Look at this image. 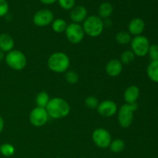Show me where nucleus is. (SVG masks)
<instances>
[{"label":"nucleus","mask_w":158,"mask_h":158,"mask_svg":"<svg viewBox=\"0 0 158 158\" xmlns=\"http://www.w3.org/2000/svg\"><path fill=\"white\" fill-rule=\"evenodd\" d=\"M46 110L49 117L52 119H62L67 117L70 111V106L64 99L55 97L49 100Z\"/></svg>","instance_id":"f257e3e1"},{"label":"nucleus","mask_w":158,"mask_h":158,"mask_svg":"<svg viewBox=\"0 0 158 158\" xmlns=\"http://www.w3.org/2000/svg\"><path fill=\"white\" fill-rule=\"evenodd\" d=\"M70 65L69 56L63 52H56L50 55L47 60L49 69L56 73L66 72Z\"/></svg>","instance_id":"f03ea898"},{"label":"nucleus","mask_w":158,"mask_h":158,"mask_svg":"<svg viewBox=\"0 0 158 158\" xmlns=\"http://www.w3.org/2000/svg\"><path fill=\"white\" fill-rule=\"evenodd\" d=\"M85 34L92 38L100 36L104 29V23L98 15H93L88 16L83 24Z\"/></svg>","instance_id":"7ed1b4c3"},{"label":"nucleus","mask_w":158,"mask_h":158,"mask_svg":"<svg viewBox=\"0 0 158 158\" xmlns=\"http://www.w3.org/2000/svg\"><path fill=\"white\" fill-rule=\"evenodd\" d=\"M138 109L137 103H125L122 105L118 110V122L122 128H128L133 123L134 114Z\"/></svg>","instance_id":"20e7f679"},{"label":"nucleus","mask_w":158,"mask_h":158,"mask_svg":"<svg viewBox=\"0 0 158 158\" xmlns=\"http://www.w3.org/2000/svg\"><path fill=\"white\" fill-rule=\"evenodd\" d=\"M5 60L9 68L14 70H23L27 64V60L23 52L12 49L5 56Z\"/></svg>","instance_id":"39448f33"},{"label":"nucleus","mask_w":158,"mask_h":158,"mask_svg":"<svg viewBox=\"0 0 158 158\" xmlns=\"http://www.w3.org/2000/svg\"><path fill=\"white\" fill-rule=\"evenodd\" d=\"M131 51L136 56L144 57L148 55V50L151 46L150 41L143 35L134 36L131 42Z\"/></svg>","instance_id":"423d86ee"},{"label":"nucleus","mask_w":158,"mask_h":158,"mask_svg":"<svg viewBox=\"0 0 158 158\" xmlns=\"http://www.w3.org/2000/svg\"><path fill=\"white\" fill-rule=\"evenodd\" d=\"M65 34L68 41L73 44H78L81 43L85 35L83 26L78 23H74L67 25Z\"/></svg>","instance_id":"0eeeda50"},{"label":"nucleus","mask_w":158,"mask_h":158,"mask_svg":"<svg viewBox=\"0 0 158 158\" xmlns=\"http://www.w3.org/2000/svg\"><path fill=\"white\" fill-rule=\"evenodd\" d=\"M92 139L94 143L96 146L98 148L105 149V148H109L112 138L111 135L108 131L103 128H97L93 132Z\"/></svg>","instance_id":"6e6552de"},{"label":"nucleus","mask_w":158,"mask_h":158,"mask_svg":"<svg viewBox=\"0 0 158 158\" xmlns=\"http://www.w3.org/2000/svg\"><path fill=\"white\" fill-rule=\"evenodd\" d=\"M54 20V14L51 10L47 9H40L34 14L32 22L39 27H45L52 24Z\"/></svg>","instance_id":"1a4fd4ad"},{"label":"nucleus","mask_w":158,"mask_h":158,"mask_svg":"<svg viewBox=\"0 0 158 158\" xmlns=\"http://www.w3.org/2000/svg\"><path fill=\"white\" fill-rule=\"evenodd\" d=\"M49 115L46 110V108L43 107H35L32 109L29 114V121L36 127H43L47 123Z\"/></svg>","instance_id":"9d476101"},{"label":"nucleus","mask_w":158,"mask_h":158,"mask_svg":"<svg viewBox=\"0 0 158 158\" xmlns=\"http://www.w3.org/2000/svg\"><path fill=\"white\" fill-rule=\"evenodd\" d=\"M97 112L100 116L104 117H111L117 112V106L115 102L112 100H104L99 103Z\"/></svg>","instance_id":"9b49d317"},{"label":"nucleus","mask_w":158,"mask_h":158,"mask_svg":"<svg viewBox=\"0 0 158 158\" xmlns=\"http://www.w3.org/2000/svg\"><path fill=\"white\" fill-rule=\"evenodd\" d=\"M70 16L71 20L74 23H83L86 18L88 17V12L86 7L83 6H75L73 9H71Z\"/></svg>","instance_id":"f8f14e48"},{"label":"nucleus","mask_w":158,"mask_h":158,"mask_svg":"<svg viewBox=\"0 0 158 158\" xmlns=\"http://www.w3.org/2000/svg\"><path fill=\"white\" fill-rule=\"evenodd\" d=\"M145 29V23L142 19L134 18L128 24V32L131 35H141Z\"/></svg>","instance_id":"ddd939ff"},{"label":"nucleus","mask_w":158,"mask_h":158,"mask_svg":"<svg viewBox=\"0 0 158 158\" xmlns=\"http://www.w3.org/2000/svg\"><path fill=\"white\" fill-rule=\"evenodd\" d=\"M106 74L111 77H118L123 71V64L119 60H111L105 66Z\"/></svg>","instance_id":"4468645a"},{"label":"nucleus","mask_w":158,"mask_h":158,"mask_svg":"<svg viewBox=\"0 0 158 158\" xmlns=\"http://www.w3.org/2000/svg\"><path fill=\"white\" fill-rule=\"evenodd\" d=\"M139 97H140V89L135 85H131L128 86L123 94L125 102L128 104L137 103Z\"/></svg>","instance_id":"2eb2a0df"},{"label":"nucleus","mask_w":158,"mask_h":158,"mask_svg":"<svg viewBox=\"0 0 158 158\" xmlns=\"http://www.w3.org/2000/svg\"><path fill=\"white\" fill-rule=\"evenodd\" d=\"M15 43L10 35L2 33L0 35V49L4 52H9L13 49Z\"/></svg>","instance_id":"dca6fc26"},{"label":"nucleus","mask_w":158,"mask_h":158,"mask_svg":"<svg viewBox=\"0 0 158 158\" xmlns=\"http://www.w3.org/2000/svg\"><path fill=\"white\" fill-rule=\"evenodd\" d=\"M147 75L154 83H158V60L151 61L147 67Z\"/></svg>","instance_id":"f3484780"},{"label":"nucleus","mask_w":158,"mask_h":158,"mask_svg":"<svg viewBox=\"0 0 158 158\" xmlns=\"http://www.w3.org/2000/svg\"><path fill=\"white\" fill-rule=\"evenodd\" d=\"M114 8L110 2H103L98 9V16L102 19H106L113 13Z\"/></svg>","instance_id":"a211bd4d"},{"label":"nucleus","mask_w":158,"mask_h":158,"mask_svg":"<svg viewBox=\"0 0 158 158\" xmlns=\"http://www.w3.org/2000/svg\"><path fill=\"white\" fill-rule=\"evenodd\" d=\"M66 27H67V23L63 19H54L52 23V30L56 33L65 32Z\"/></svg>","instance_id":"6ab92c4d"},{"label":"nucleus","mask_w":158,"mask_h":158,"mask_svg":"<svg viewBox=\"0 0 158 158\" xmlns=\"http://www.w3.org/2000/svg\"><path fill=\"white\" fill-rule=\"evenodd\" d=\"M109 148L113 153H120L125 149V142L122 139H114L111 141Z\"/></svg>","instance_id":"aec40b11"},{"label":"nucleus","mask_w":158,"mask_h":158,"mask_svg":"<svg viewBox=\"0 0 158 158\" xmlns=\"http://www.w3.org/2000/svg\"><path fill=\"white\" fill-rule=\"evenodd\" d=\"M115 40L120 45H127L130 43L132 40L131 35L128 32L126 31H120L116 34Z\"/></svg>","instance_id":"412c9836"},{"label":"nucleus","mask_w":158,"mask_h":158,"mask_svg":"<svg viewBox=\"0 0 158 158\" xmlns=\"http://www.w3.org/2000/svg\"><path fill=\"white\" fill-rule=\"evenodd\" d=\"M49 100L50 99H49V94L45 92V91H42V92L39 93L37 94L36 97H35V103H36L37 106H39V107L46 108Z\"/></svg>","instance_id":"4be33fe9"},{"label":"nucleus","mask_w":158,"mask_h":158,"mask_svg":"<svg viewBox=\"0 0 158 158\" xmlns=\"http://www.w3.org/2000/svg\"><path fill=\"white\" fill-rule=\"evenodd\" d=\"M15 148L12 144L9 143H5L0 146V153L2 154V155H3L4 157H12L14 154H15Z\"/></svg>","instance_id":"5701e85b"},{"label":"nucleus","mask_w":158,"mask_h":158,"mask_svg":"<svg viewBox=\"0 0 158 158\" xmlns=\"http://www.w3.org/2000/svg\"><path fill=\"white\" fill-rule=\"evenodd\" d=\"M136 56L134 55V52L131 50H126L123 52H122V54L120 55V61L121 62L122 64H131L135 60Z\"/></svg>","instance_id":"b1692460"},{"label":"nucleus","mask_w":158,"mask_h":158,"mask_svg":"<svg viewBox=\"0 0 158 158\" xmlns=\"http://www.w3.org/2000/svg\"><path fill=\"white\" fill-rule=\"evenodd\" d=\"M65 79L70 84H75L79 81V76L77 72L70 70L65 73Z\"/></svg>","instance_id":"393cba45"},{"label":"nucleus","mask_w":158,"mask_h":158,"mask_svg":"<svg viewBox=\"0 0 158 158\" xmlns=\"http://www.w3.org/2000/svg\"><path fill=\"white\" fill-rule=\"evenodd\" d=\"M99 101L97 98L94 96H89L85 99V105L89 109H96L99 105Z\"/></svg>","instance_id":"a878e982"},{"label":"nucleus","mask_w":158,"mask_h":158,"mask_svg":"<svg viewBox=\"0 0 158 158\" xmlns=\"http://www.w3.org/2000/svg\"><path fill=\"white\" fill-rule=\"evenodd\" d=\"M59 5L64 10H71L75 7L76 0H58Z\"/></svg>","instance_id":"bb28decb"},{"label":"nucleus","mask_w":158,"mask_h":158,"mask_svg":"<svg viewBox=\"0 0 158 158\" xmlns=\"http://www.w3.org/2000/svg\"><path fill=\"white\" fill-rule=\"evenodd\" d=\"M148 55H149L151 61H157L158 60V45H151L148 50Z\"/></svg>","instance_id":"cd10ccee"},{"label":"nucleus","mask_w":158,"mask_h":158,"mask_svg":"<svg viewBox=\"0 0 158 158\" xmlns=\"http://www.w3.org/2000/svg\"><path fill=\"white\" fill-rule=\"evenodd\" d=\"M9 10V3L6 0H0V17L6 16Z\"/></svg>","instance_id":"c85d7f7f"},{"label":"nucleus","mask_w":158,"mask_h":158,"mask_svg":"<svg viewBox=\"0 0 158 158\" xmlns=\"http://www.w3.org/2000/svg\"><path fill=\"white\" fill-rule=\"evenodd\" d=\"M43 4L45 5H52L53 3H55L56 2L58 1V0H40Z\"/></svg>","instance_id":"c756f323"},{"label":"nucleus","mask_w":158,"mask_h":158,"mask_svg":"<svg viewBox=\"0 0 158 158\" xmlns=\"http://www.w3.org/2000/svg\"><path fill=\"white\" fill-rule=\"evenodd\" d=\"M4 125H5L4 120H3L2 117L1 116H0V134H1V133L2 132L3 128H4Z\"/></svg>","instance_id":"7c9ffc66"},{"label":"nucleus","mask_w":158,"mask_h":158,"mask_svg":"<svg viewBox=\"0 0 158 158\" xmlns=\"http://www.w3.org/2000/svg\"><path fill=\"white\" fill-rule=\"evenodd\" d=\"M5 59V54H4V52H2V51L0 49V62L2 61L3 60Z\"/></svg>","instance_id":"2f4dec72"}]
</instances>
